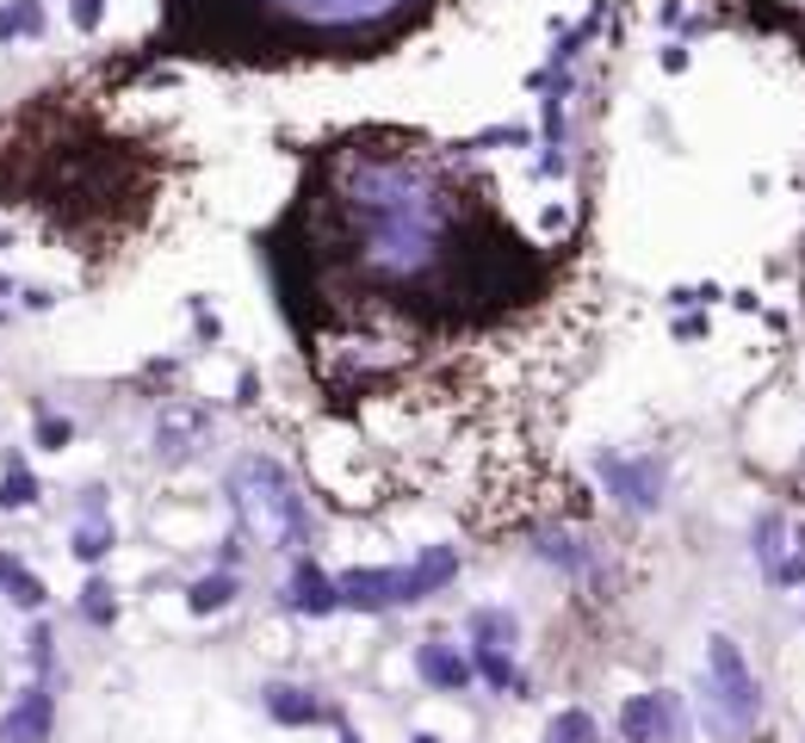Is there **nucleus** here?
I'll return each mask as SVG.
<instances>
[{"label":"nucleus","instance_id":"2eb2a0df","mask_svg":"<svg viewBox=\"0 0 805 743\" xmlns=\"http://www.w3.org/2000/svg\"><path fill=\"white\" fill-rule=\"evenodd\" d=\"M230 595H236V576H205V583H192L187 602H192V614H218Z\"/></svg>","mask_w":805,"mask_h":743},{"label":"nucleus","instance_id":"f8f14e48","mask_svg":"<svg viewBox=\"0 0 805 743\" xmlns=\"http://www.w3.org/2000/svg\"><path fill=\"white\" fill-rule=\"evenodd\" d=\"M546 743H595V719H589L583 707H570L552 719V731H546Z\"/></svg>","mask_w":805,"mask_h":743},{"label":"nucleus","instance_id":"20e7f679","mask_svg":"<svg viewBox=\"0 0 805 743\" xmlns=\"http://www.w3.org/2000/svg\"><path fill=\"white\" fill-rule=\"evenodd\" d=\"M458 558L446 552H422L410 570H348L341 583H335V607H403V602H422L434 595L441 583H453Z\"/></svg>","mask_w":805,"mask_h":743},{"label":"nucleus","instance_id":"7ed1b4c3","mask_svg":"<svg viewBox=\"0 0 805 743\" xmlns=\"http://www.w3.org/2000/svg\"><path fill=\"white\" fill-rule=\"evenodd\" d=\"M762 719V688L743 664V650L725 633L707 638V731L719 743H738L743 731H756Z\"/></svg>","mask_w":805,"mask_h":743},{"label":"nucleus","instance_id":"f03ea898","mask_svg":"<svg viewBox=\"0 0 805 743\" xmlns=\"http://www.w3.org/2000/svg\"><path fill=\"white\" fill-rule=\"evenodd\" d=\"M230 502H236L242 527H248L261 545L292 552V545H304V533H310L298 484H292L285 465H273V459H236V471H230Z\"/></svg>","mask_w":805,"mask_h":743},{"label":"nucleus","instance_id":"f257e3e1","mask_svg":"<svg viewBox=\"0 0 805 743\" xmlns=\"http://www.w3.org/2000/svg\"><path fill=\"white\" fill-rule=\"evenodd\" d=\"M348 192V223H353V254L366 273H379L391 285L427 279L446 254V230H453V205L434 187L422 161L403 156H366L341 180Z\"/></svg>","mask_w":805,"mask_h":743},{"label":"nucleus","instance_id":"9b49d317","mask_svg":"<svg viewBox=\"0 0 805 743\" xmlns=\"http://www.w3.org/2000/svg\"><path fill=\"white\" fill-rule=\"evenodd\" d=\"M472 633H477V645H496V650H508L515 645V633H521V626H515V614H472Z\"/></svg>","mask_w":805,"mask_h":743},{"label":"nucleus","instance_id":"0eeeda50","mask_svg":"<svg viewBox=\"0 0 805 743\" xmlns=\"http://www.w3.org/2000/svg\"><path fill=\"white\" fill-rule=\"evenodd\" d=\"M44 731H50V694H25V707L0 725V737L7 743H38Z\"/></svg>","mask_w":805,"mask_h":743},{"label":"nucleus","instance_id":"1a4fd4ad","mask_svg":"<svg viewBox=\"0 0 805 743\" xmlns=\"http://www.w3.org/2000/svg\"><path fill=\"white\" fill-rule=\"evenodd\" d=\"M415 664H422L427 681H441V688H465V681H472V669L458 664L446 645H422V650H415Z\"/></svg>","mask_w":805,"mask_h":743},{"label":"nucleus","instance_id":"ddd939ff","mask_svg":"<svg viewBox=\"0 0 805 743\" xmlns=\"http://www.w3.org/2000/svg\"><path fill=\"white\" fill-rule=\"evenodd\" d=\"M477 669H484V681H496V688H508V694H521V676H515V664H508V650L477 645Z\"/></svg>","mask_w":805,"mask_h":743},{"label":"nucleus","instance_id":"6ab92c4d","mask_svg":"<svg viewBox=\"0 0 805 743\" xmlns=\"http://www.w3.org/2000/svg\"><path fill=\"white\" fill-rule=\"evenodd\" d=\"M415 743H434V737H427V731H422V737H415Z\"/></svg>","mask_w":805,"mask_h":743},{"label":"nucleus","instance_id":"4468645a","mask_svg":"<svg viewBox=\"0 0 805 743\" xmlns=\"http://www.w3.org/2000/svg\"><path fill=\"white\" fill-rule=\"evenodd\" d=\"M0 588H7L19 607H38V602H44V583H32V576L13 564V558H0Z\"/></svg>","mask_w":805,"mask_h":743},{"label":"nucleus","instance_id":"6e6552de","mask_svg":"<svg viewBox=\"0 0 805 743\" xmlns=\"http://www.w3.org/2000/svg\"><path fill=\"white\" fill-rule=\"evenodd\" d=\"M292 607H304V614H335V583L316 564H304L298 583H292Z\"/></svg>","mask_w":805,"mask_h":743},{"label":"nucleus","instance_id":"423d86ee","mask_svg":"<svg viewBox=\"0 0 805 743\" xmlns=\"http://www.w3.org/2000/svg\"><path fill=\"white\" fill-rule=\"evenodd\" d=\"M601 477H607V490L619 496L626 508H638V514H657V502H664L669 490V465L664 459H601Z\"/></svg>","mask_w":805,"mask_h":743},{"label":"nucleus","instance_id":"f3484780","mask_svg":"<svg viewBox=\"0 0 805 743\" xmlns=\"http://www.w3.org/2000/svg\"><path fill=\"white\" fill-rule=\"evenodd\" d=\"M32 477H25V465H7V496H0V502H7V508H25V502H32Z\"/></svg>","mask_w":805,"mask_h":743},{"label":"nucleus","instance_id":"dca6fc26","mask_svg":"<svg viewBox=\"0 0 805 743\" xmlns=\"http://www.w3.org/2000/svg\"><path fill=\"white\" fill-rule=\"evenodd\" d=\"M781 539H787V521H781V514H769V521L756 527V558H762V576H769V570L781 564Z\"/></svg>","mask_w":805,"mask_h":743},{"label":"nucleus","instance_id":"a211bd4d","mask_svg":"<svg viewBox=\"0 0 805 743\" xmlns=\"http://www.w3.org/2000/svg\"><path fill=\"white\" fill-rule=\"evenodd\" d=\"M106 539H112V533H106L99 521H94V527H81V533H75V558H81V564H87V558H99V552H106Z\"/></svg>","mask_w":805,"mask_h":743},{"label":"nucleus","instance_id":"9d476101","mask_svg":"<svg viewBox=\"0 0 805 743\" xmlns=\"http://www.w3.org/2000/svg\"><path fill=\"white\" fill-rule=\"evenodd\" d=\"M267 712L285 719V725H310V719H322V707H316L304 688H267Z\"/></svg>","mask_w":805,"mask_h":743},{"label":"nucleus","instance_id":"39448f33","mask_svg":"<svg viewBox=\"0 0 805 743\" xmlns=\"http://www.w3.org/2000/svg\"><path fill=\"white\" fill-rule=\"evenodd\" d=\"M681 731H688V712H681V700L669 694V688L632 694L626 712H619V737L626 743H676Z\"/></svg>","mask_w":805,"mask_h":743}]
</instances>
